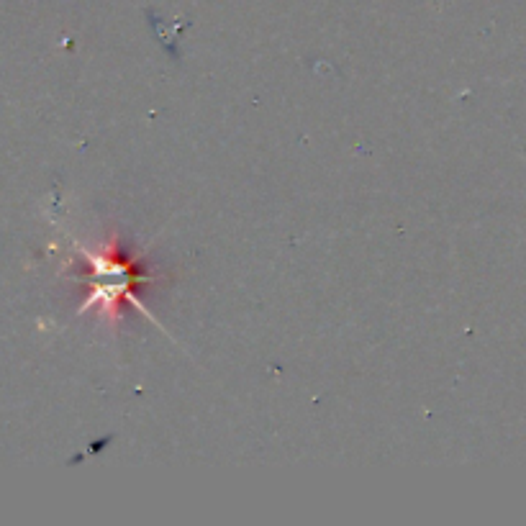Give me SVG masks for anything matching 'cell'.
Segmentation results:
<instances>
[{"mask_svg": "<svg viewBox=\"0 0 526 526\" xmlns=\"http://www.w3.org/2000/svg\"><path fill=\"white\" fill-rule=\"evenodd\" d=\"M85 262L93 267V293L85 306H101L111 314L113 324L121 316V303L139 306V301H134V290H142L144 283H152L142 270L136 272L134 257L88 255Z\"/></svg>", "mask_w": 526, "mask_h": 526, "instance_id": "cell-1", "label": "cell"}]
</instances>
